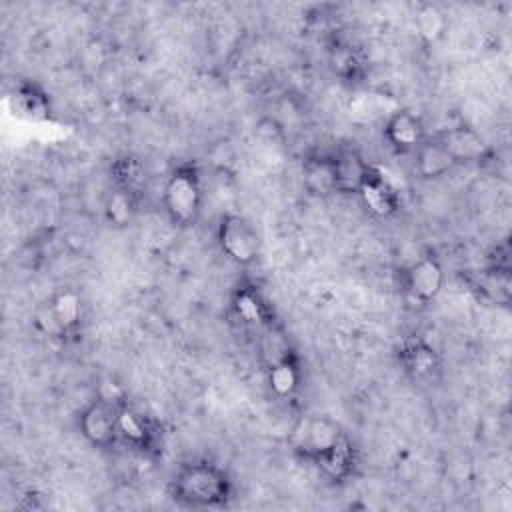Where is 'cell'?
I'll list each match as a JSON object with an SVG mask.
<instances>
[{
	"instance_id": "obj_5",
	"label": "cell",
	"mask_w": 512,
	"mask_h": 512,
	"mask_svg": "<svg viewBox=\"0 0 512 512\" xmlns=\"http://www.w3.org/2000/svg\"><path fill=\"white\" fill-rule=\"evenodd\" d=\"M84 316L82 296L74 288L56 290L46 302L40 320L44 322V330L56 336H72L80 330Z\"/></svg>"
},
{
	"instance_id": "obj_13",
	"label": "cell",
	"mask_w": 512,
	"mask_h": 512,
	"mask_svg": "<svg viewBox=\"0 0 512 512\" xmlns=\"http://www.w3.org/2000/svg\"><path fill=\"white\" fill-rule=\"evenodd\" d=\"M316 468L322 472L324 478L332 482H344L352 476L356 466V450L348 436H344L336 446L312 458Z\"/></svg>"
},
{
	"instance_id": "obj_12",
	"label": "cell",
	"mask_w": 512,
	"mask_h": 512,
	"mask_svg": "<svg viewBox=\"0 0 512 512\" xmlns=\"http://www.w3.org/2000/svg\"><path fill=\"white\" fill-rule=\"evenodd\" d=\"M118 440H124L128 446L148 452L156 442V432L150 420L122 402L118 408Z\"/></svg>"
},
{
	"instance_id": "obj_2",
	"label": "cell",
	"mask_w": 512,
	"mask_h": 512,
	"mask_svg": "<svg viewBox=\"0 0 512 512\" xmlns=\"http://www.w3.org/2000/svg\"><path fill=\"white\" fill-rule=\"evenodd\" d=\"M162 206L176 226H190L198 220L202 210V182L194 166L180 164L170 172L162 190Z\"/></svg>"
},
{
	"instance_id": "obj_4",
	"label": "cell",
	"mask_w": 512,
	"mask_h": 512,
	"mask_svg": "<svg viewBox=\"0 0 512 512\" xmlns=\"http://www.w3.org/2000/svg\"><path fill=\"white\" fill-rule=\"evenodd\" d=\"M118 408L120 404L100 396L82 408L78 430L90 446L108 448L118 440Z\"/></svg>"
},
{
	"instance_id": "obj_22",
	"label": "cell",
	"mask_w": 512,
	"mask_h": 512,
	"mask_svg": "<svg viewBox=\"0 0 512 512\" xmlns=\"http://www.w3.org/2000/svg\"><path fill=\"white\" fill-rule=\"evenodd\" d=\"M414 26H416L418 34H420L426 42H436V40L444 34V30H446L444 12H442L436 4H422V6L416 10Z\"/></svg>"
},
{
	"instance_id": "obj_20",
	"label": "cell",
	"mask_w": 512,
	"mask_h": 512,
	"mask_svg": "<svg viewBox=\"0 0 512 512\" xmlns=\"http://www.w3.org/2000/svg\"><path fill=\"white\" fill-rule=\"evenodd\" d=\"M138 212V194L114 188L104 202V218L114 228H126L134 222Z\"/></svg>"
},
{
	"instance_id": "obj_1",
	"label": "cell",
	"mask_w": 512,
	"mask_h": 512,
	"mask_svg": "<svg viewBox=\"0 0 512 512\" xmlns=\"http://www.w3.org/2000/svg\"><path fill=\"white\" fill-rule=\"evenodd\" d=\"M172 494L186 506L218 508L230 500L232 480L218 464L208 460H192L182 464L174 474Z\"/></svg>"
},
{
	"instance_id": "obj_23",
	"label": "cell",
	"mask_w": 512,
	"mask_h": 512,
	"mask_svg": "<svg viewBox=\"0 0 512 512\" xmlns=\"http://www.w3.org/2000/svg\"><path fill=\"white\" fill-rule=\"evenodd\" d=\"M332 66H334V72L344 80H354L362 72L360 54L352 46H338L332 52Z\"/></svg>"
},
{
	"instance_id": "obj_10",
	"label": "cell",
	"mask_w": 512,
	"mask_h": 512,
	"mask_svg": "<svg viewBox=\"0 0 512 512\" xmlns=\"http://www.w3.org/2000/svg\"><path fill=\"white\" fill-rule=\"evenodd\" d=\"M454 158V162H478L488 154L486 140L470 126H452L434 136Z\"/></svg>"
},
{
	"instance_id": "obj_8",
	"label": "cell",
	"mask_w": 512,
	"mask_h": 512,
	"mask_svg": "<svg viewBox=\"0 0 512 512\" xmlns=\"http://www.w3.org/2000/svg\"><path fill=\"white\" fill-rule=\"evenodd\" d=\"M384 138L398 154H410L416 152L428 136L418 114L410 110H396L384 124Z\"/></svg>"
},
{
	"instance_id": "obj_9",
	"label": "cell",
	"mask_w": 512,
	"mask_h": 512,
	"mask_svg": "<svg viewBox=\"0 0 512 512\" xmlns=\"http://www.w3.org/2000/svg\"><path fill=\"white\" fill-rule=\"evenodd\" d=\"M396 356L402 372L414 380H424L432 376L440 366V356L436 348L418 336L404 338L398 346Z\"/></svg>"
},
{
	"instance_id": "obj_21",
	"label": "cell",
	"mask_w": 512,
	"mask_h": 512,
	"mask_svg": "<svg viewBox=\"0 0 512 512\" xmlns=\"http://www.w3.org/2000/svg\"><path fill=\"white\" fill-rule=\"evenodd\" d=\"M112 180H114V188H122L134 194H140L144 182H146V170L142 166V162L134 156H120L114 160L112 168H110Z\"/></svg>"
},
{
	"instance_id": "obj_14",
	"label": "cell",
	"mask_w": 512,
	"mask_h": 512,
	"mask_svg": "<svg viewBox=\"0 0 512 512\" xmlns=\"http://www.w3.org/2000/svg\"><path fill=\"white\" fill-rule=\"evenodd\" d=\"M302 184L312 196H330L338 192L334 156H308L302 162Z\"/></svg>"
},
{
	"instance_id": "obj_18",
	"label": "cell",
	"mask_w": 512,
	"mask_h": 512,
	"mask_svg": "<svg viewBox=\"0 0 512 512\" xmlns=\"http://www.w3.org/2000/svg\"><path fill=\"white\" fill-rule=\"evenodd\" d=\"M12 110L30 120H42L50 114V102L46 92L36 84H20L10 96Z\"/></svg>"
},
{
	"instance_id": "obj_3",
	"label": "cell",
	"mask_w": 512,
	"mask_h": 512,
	"mask_svg": "<svg viewBox=\"0 0 512 512\" xmlns=\"http://www.w3.org/2000/svg\"><path fill=\"white\" fill-rule=\"evenodd\" d=\"M218 244L228 260L250 266L258 260L262 240L256 226L236 212H226L218 224Z\"/></svg>"
},
{
	"instance_id": "obj_11",
	"label": "cell",
	"mask_w": 512,
	"mask_h": 512,
	"mask_svg": "<svg viewBox=\"0 0 512 512\" xmlns=\"http://www.w3.org/2000/svg\"><path fill=\"white\" fill-rule=\"evenodd\" d=\"M344 436H346V432L342 430V426L336 420H332L330 416H314V418L306 420L298 448L302 450V454L306 458L312 460L314 456L336 446Z\"/></svg>"
},
{
	"instance_id": "obj_16",
	"label": "cell",
	"mask_w": 512,
	"mask_h": 512,
	"mask_svg": "<svg viewBox=\"0 0 512 512\" xmlns=\"http://www.w3.org/2000/svg\"><path fill=\"white\" fill-rule=\"evenodd\" d=\"M414 154H416L414 168H416L418 176L424 180L442 178L456 166L454 158L448 154V150L436 138H426L424 144Z\"/></svg>"
},
{
	"instance_id": "obj_7",
	"label": "cell",
	"mask_w": 512,
	"mask_h": 512,
	"mask_svg": "<svg viewBox=\"0 0 512 512\" xmlns=\"http://www.w3.org/2000/svg\"><path fill=\"white\" fill-rule=\"evenodd\" d=\"M358 196L364 208L376 218H390L400 210V192L376 166H372Z\"/></svg>"
},
{
	"instance_id": "obj_17",
	"label": "cell",
	"mask_w": 512,
	"mask_h": 512,
	"mask_svg": "<svg viewBox=\"0 0 512 512\" xmlns=\"http://www.w3.org/2000/svg\"><path fill=\"white\" fill-rule=\"evenodd\" d=\"M232 310L236 318L250 328H266L270 326V312L262 296L252 286H242L234 292Z\"/></svg>"
},
{
	"instance_id": "obj_15",
	"label": "cell",
	"mask_w": 512,
	"mask_h": 512,
	"mask_svg": "<svg viewBox=\"0 0 512 512\" xmlns=\"http://www.w3.org/2000/svg\"><path fill=\"white\" fill-rule=\"evenodd\" d=\"M334 166H336V184L338 192L346 194H358L360 186L368 178L372 164L362 158L356 150H342L334 154Z\"/></svg>"
},
{
	"instance_id": "obj_6",
	"label": "cell",
	"mask_w": 512,
	"mask_h": 512,
	"mask_svg": "<svg viewBox=\"0 0 512 512\" xmlns=\"http://www.w3.org/2000/svg\"><path fill=\"white\" fill-rule=\"evenodd\" d=\"M444 286V268L434 256H424L404 268V290L406 294L418 302H432Z\"/></svg>"
},
{
	"instance_id": "obj_19",
	"label": "cell",
	"mask_w": 512,
	"mask_h": 512,
	"mask_svg": "<svg viewBox=\"0 0 512 512\" xmlns=\"http://www.w3.org/2000/svg\"><path fill=\"white\" fill-rule=\"evenodd\" d=\"M266 378H268L270 390L276 396H280V398L292 396L300 386V366L292 354H286V356L270 362Z\"/></svg>"
}]
</instances>
